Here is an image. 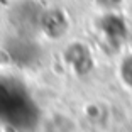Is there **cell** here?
Masks as SVG:
<instances>
[{
    "label": "cell",
    "mask_w": 132,
    "mask_h": 132,
    "mask_svg": "<svg viewBox=\"0 0 132 132\" xmlns=\"http://www.w3.org/2000/svg\"><path fill=\"white\" fill-rule=\"evenodd\" d=\"M100 32L103 34V39L109 43V46L120 47L122 43L127 39L129 29L125 20L120 15L110 12V14H107L100 19Z\"/></svg>",
    "instance_id": "cell-1"
},
{
    "label": "cell",
    "mask_w": 132,
    "mask_h": 132,
    "mask_svg": "<svg viewBox=\"0 0 132 132\" xmlns=\"http://www.w3.org/2000/svg\"><path fill=\"white\" fill-rule=\"evenodd\" d=\"M66 63L75 70L76 75H86L92 68H93V59L90 54V49L80 43L71 44L64 53Z\"/></svg>",
    "instance_id": "cell-2"
},
{
    "label": "cell",
    "mask_w": 132,
    "mask_h": 132,
    "mask_svg": "<svg viewBox=\"0 0 132 132\" xmlns=\"http://www.w3.org/2000/svg\"><path fill=\"white\" fill-rule=\"evenodd\" d=\"M41 27L46 34H49L53 39L59 37L61 34L66 32L68 27V20L66 15L61 10H49V12H43V19H41Z\"/></svg>",
    "instance_id": "cell-3"
},
{
    "label": "cell",
    "mask_w": 132,
    "mask_h": 132,
    "mask_svg": "<svg viewBox=\"0 0 132 132\" xmlns=\"http://www.w3.org/2000/svg\"><path fill=\"white\" fill-rule=\"evenodd\" d=\"M120 76H122V81L125 83L129 90L132 92V54L124 58L120 64Z\"/></svg>",
    "instance_id": "cell-4"
},
{
    "label": "cell",
    "mask_w": 132,
    "mask_h": 132,
    "mask_svg": "<svg viewBox=\"0 0 132 132\" xmlns=\"http://www.w3.org/2000/svg\"><path fill=\"white\" fill-rule=\"evenodd\" d=\"M95 2H97V5H100V7L107 9V10H112V9L120 5L122 0H95Z\"/></svg>",
    "instance_id": "cell-5"
}]
</instances>
